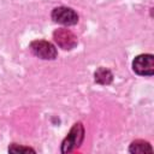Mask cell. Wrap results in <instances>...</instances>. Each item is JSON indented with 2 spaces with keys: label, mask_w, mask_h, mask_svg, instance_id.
I'll return each mask as SVG.
<instances>
[{
  "label": "cell",
  "mask_w": 154,
  "mask_h": 154,
  "mask_svg": "<svg viewBox=\"0 0 154 154\" xmlns=\"http://www.w3.org/2000/svg\"><path fill=\"white\" fill-rule=\"evenodd\" d=\"M30 49L36 57H38L41 59L52 60V59H54L57 57L55 47L48 41H43V40L32 41L30 43Z\"/></svg>",
  "instance_id": "3"
},
{
  "label": "cell",
  "mask_w": 154,
  "mask_h": 154,
  "mask_svg": "<svg viewBox=\"0 0 154 154\" xmlns=\"http://www.w3.org/2000/svg\"><path fill=\"white\" fill-rule=\"evenodd\" d=\"M113 79V75L108 69L100 67L95 72V81L100 84H109Z\"/></svg>",
  "instance_id": "7"
},
{
  "label": "cell",
  "mask_w": 154,
  "mask_h": 154,
  "mask_svg": "<svg viewBox=\"0 0 154 154\" xmlns=\"http://www.w3.org/2000/svg\"><path fill=\"white\" fill-rule=\"evenodd\" d=\"M52 19L63 25H73L78 22V14L70 7L59 6L52 11Z\"/></svg>",
  "instance_id": "4"
},
{
  "label": "cell",
  "mask_w": 154,
  "mask_h": 154,
  "mask_svg": "<svg viewBox=\"0 0 154 154\" xmlns=\"http://www.w3.org/2000/svg\"><path fill=\"white\" fill-rule=\"evenodd\" d=\"M10 152L12 153H29V152H32L35 153V150L32 148H29V147H22V146H18V144H12L10 148H8Z\"/></svg>",
  "instance_id": "8"
},
{
  "label": "cell",
  "mask_w": 154,
  "mask_h": 154,
  "mask_svg": "<svg viewBox=\"0 0 154 154\" xmlns=\"http://www.w3.org/2000/svg\"><path fill=\"white\" fill-rule=\"evenodd\" d=\"M132 69L137 75L152 76L154 73V57L152 54L137 55L132 61Z\"/></svg>",
  "instance_id": "2"
},
{
  "label": "cell",
  "mask_w": 154,
  "mask_h": 154,
  "mask_svg": "<svg viewBox=\"0 0 154 154\" xmlns=\"http://www.w3.org/2000/svg\"><path fill=\"white\" fill-rule=\"evenodd\" d=\"M54 41L60 46L63 49H72L77 45V37L75 34L67 29H58L53 34Z\"/></svg>",
  "instance_id": "5"
},
{
  "label": "cell",
  "mask_w": 154,
  "mask_h": 154,
  "mask_svg": "<svg viewBox=\"0 0 154 154\" xmlns=\"http://www.w3.org/2000/svg\"><path fill=\"white\" fill-rule=\"evenodd\" d=\"M129 152L130 153H138V154H144V153H152L153 152V148L150 147V144L143 140H137V141H134L131 144H130V148H129Z\"/></svg>",
  "instance_id": "6"
},
{
  "label": "cell",
  "mask_w": 154,
  "mask_h": 154,
  "mask_svg": "<svg viewBox=\"0 0 154 154\" xmlns=\"http://www.w3.org/2000/svg\"><path fill=\"white\" fill-rule=\"evenodd\" d=\"M83 138H84V128L81 123H76L67 134V136L65 137V140L63 141L61 152L63 153L72 152L76 147L81 146Z\"/></svg>",
  "instance_id": "1"
}]
</instances>
